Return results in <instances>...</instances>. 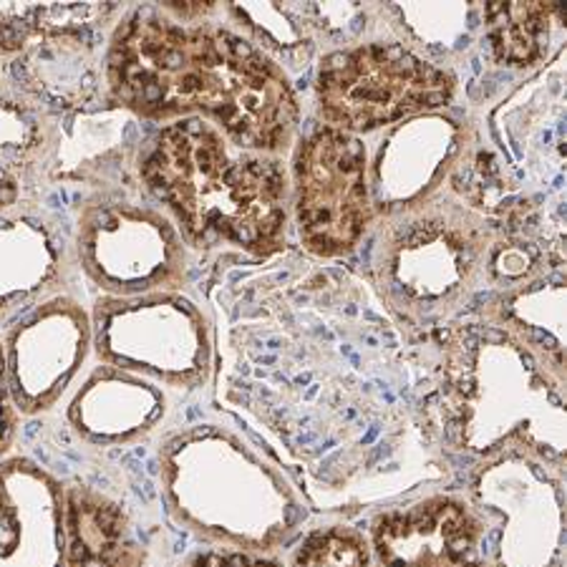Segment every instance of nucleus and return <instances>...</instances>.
I'll list each match as a JSON object with an SVG mask.
<instances>
[{
  "label": "nucleus",
  "mask_w": 567,
  "mask_h": 567,
  "mask_svg": "<svg viewBox=\"0 0 567 567\" xmlns=\"http://www.w3.org/2000/svg\"><path fill=\"white\" fill-rule=\"evenodd\" d=\"M114 3H0V56L43 106H81L104 84Z\"/></svg>",
  "instance_id": "nucleus-5"
},
{
  "label": "nucleus",
  "mask_w": 567,
  "mask_h": 567,
  "mask_svg": "<svg viewBox=\"0 0 567 567\" xmlns=\"http://www.w3.org/2000/svg\"><path fill=\"white\" fill-rule=\"evenodd\" d=\"M140 177L197 250L272 255L286 245L290 182L272 154L245 152L203 118H177L142 150Z\"/></svg>",
  "instance_id": "nucleus-2"
},
{
  "label": "nucleus",
  "mask_w": 567,
  "mask_h": 567,
  "mask_svg": "<svg viewBox=\"0 0 567 567\" xmlns=\"http://www.w3.org/2000/svg\"><path fill=\"white\" fill-rule=\"evenodd\" d=\"M446 414L462 450L492 454L509 444L563 460L560 383L517 338L464 328L446 346Z\"/></svg>",
  "instance_id": "nucleus-3"
},
{
  "label": "nucleus",
  "mask_w": 567,
  "mask_h": 567,
  "mask_svg": "<svg viewBox=\"0 0 567 567\" xmlns=\"http://www.w3.org/2000/svg\"><path fill=\"white\" fill-rule=\"evenodd\" d=\"M3 359L21 414L53 409L84 369L94 349V326L79 300L53 296L8 326Z\"/></svg>",
  "instance_id": "nucleus-10"
},
{
  "label": "nucleus",
  "mask_w": 567,
  "mask_h": 567,
  "mask_svg": "<svg viewBox=\"0 0 567 567\" xmlns=\"http://www.w3.org/2000/svg\"><path fill=\"white\" fill-rule=\"evenodd\" d=\"M91 326L99 363L154 381L157 386L197 389L213 371L207 318L177 290L99 298Z\"/></svg>",
  "instance_id": "nucleus-6"
},
{
  "label": "nucleus",
  "mask_w": 567,
  "mask_h": 567,
  "mask_svg": "<svg viewBox=\"0 0 567 567\" xmlns=\"http://www.w3.org/2000/svg\"><path fill=\"white\" fill-rule=\"evenodd\" d=\"M484 525L456 497H429L373 519V567H495L484 557Z\"/></svg>",
  "instance_id": "nucleus-11"
},
{
  "label": "nucleus",
  "mask_w": 567,
  "mask_h": 567,
  "mask_svg": "<svg viewBox=\"0 0 567 567\" xmlns=\"http://www.w3.org/2000/svg\"><path fill=\"white\" fill-rule=\"evenodd\" d=\"M555 6L545 3H489L484 6L489 43L497 61L509 66H525L543 51L550 31Z\"/></svg>",
  "instance_id": "nucleus-19"
},
{
  "label": "nucleus",
  "mask_w": 567,
  "mask_h": 567,
  "mask_svg": "<svg viewBox=\"0 0 567 567\" xmlns=\"http://www.w3.org/2000/svg\"><path fill=\"white\" fill-rule=\"evenodd\" d=\"M474 245L436 233L434 245H401L393 260V288L411 310L434 313L460 296L474 268Z\"/></svg>",
  "instance_id": "nucleus-17"
},
{
  "label": "nucleus",
  "mask_w": 567,
  "mask_h": 567,
  "mask_svg": "<svg viewBox=\"0 0 567 567\" xmlns=\"http://www.w3.org/2000/svg\"><path fill=\"white\" fill-rule=\"evenodd\" d=\"M159 474L172 515L223 550H276L298 519L282 474L223 429L172 436L159 452Z\"/></svg>",
  "instance_id": "nucleus-4"
},
{
  "label": "nucleus",
  "mask_w": 567,
  "mask_h": 567,
  "mask_svg": "<svg viewBox=\"0 0 567 567\" xmlns=\"http://www.w3.org/2000/svg\"><path fill=\"white\" fill-rule=\"evenodd\" d=\"M288 567H373L371 543L353 527H320L303 537Z\"/></svg>",
  "instance_id": "nucleus-20"
},
{
  "label": "nucleus",
  "mask_w": 567,
  "mask_h": 567,
  "mask_svg": "<svg viewBox=\"0 0 567 567\" xmlns=\"http://www.w3.org/2000/svg\"><path fill=\"white\" fill-rule=\"evenodd\" d=\"M51 142L53 124L45 106L16 84H0V169L18 177L45 157Z\"/></svg>",
  "instance_id": "nucleus-18"
},
{
  "label": "nucleus",
  "mask_w": 567,
  "mask_h": 567,
  "mask_svg": "<svg viewBox=\"0 0 567 567\" xmlns=\"http://www.w3.org/2000/svg\"><path fill=\"white\" fill-rule=\"evenodd\" d=\"M61 270L63 245L43 219L0 215V323L49 300Z\"/></svg>",
  "instance_id": "nucleus-15"
},
{
  "label": "nucleus",
  "mask_w": 567,
  "mask_h": 567,
  "mask_svg": "<svg viewBox=\"0 0 567 567\" xmlns=\"http://www.w3.org/2000/svg\"><path fill=\"white\" fill-rule=\"evenodd\" d=\"M182 567H280L276 557L255 555V553H240V550H205L192 555Z\"/></svg>",
  "instance_id": "nucleus-21"
},
{
  "label": "nucleus",
  "mask_w": 567,
  "mask_h": 567,
  "mask_svg": "<svg viewBox=\"0 0 567 567\" xmlns=\"http://www.w3.org/2000/svg\"><path fill=\"white\" fill-rule=\"evenodd\" d=\"M109 104L150 122L203 118L245 152L288 150L298 99L282 69L245 35L136 8L109 39Z\"/></svg>",
  "instance_id": "nucleus-1"
},
{
  "label": "nucleus",
  "mask_w": 567,
  "mask_h": 567,
  "mask_svg": "<svg viewBox=\"0 0 567 567\" xmlns=\"http://www.w3.org/2000/svg\"><path fill=\"white\" fill-rule=\"evenodd\" d=\"M292 177L306 250L320 258L351 252L371 219L365 146L349 132L323 126L300 144Z\"/></svg>",
  "instance_id": "nucleus-9"
},
{
  "label": "nucleus",
  "mask_w": 567,
  "mask_h": 567,
  "mask_svg": "<svg viewBox=\"0 0 567 567\" xmlns=\"http://www.w3.org/2000/svg\"><path fill=\"white\" fill-rule=\"evenodd\" d=\"M167 396L154 381L99 363L69 401V422L91 444H132L157 429Z\"/></svg>",
  "instance_id": "nucleus-13"
},
{
  "label": "nucleus",
  "mask_w": 567,
  "mask_h": 567,
  "mask_svg": "<svg viewBox=\"0 0 567 567\" xmlns=\"http://www.w3.org/2000/svg\"><path fill=\"white\" fill-rule=\"evenodd\" d=\"M18 197H21V182L11 172L0 169V215L8 213L18 203Z\"/></svg>",
  "instance_id": "nucleus-23"
},
{
  "label": "nucleus",
  "mask_w": 567,
  "mask_h": 567,
  "mask_svg": "<svg viewBox=\"0 0 567 567\" xmlns=\"http://www.w3.org/2000/svg\"><path fill=\"white\" fill-rule=\"evenodd\" d=\"M18 422H21V411L16 406L11 383H8L3 343H0V456L11 452L18 436Z\"/></svg>",
  "instance_id": "nucleus-22"
},
{
  "label": "nucleus",
  "mask_w": 567,
  "mask_h": 567,
  "mask_svg": "<svg viewBox=\"0 0 567 567\" xmlns=\"http://www.w3.org/2000/svg\"><path fill=\"white\" fill-rule=\"evenodd\" d=\"M76 250L86 276L112 298L169 292L185 280V240L154 207L89 205L79 217Z\"/></svg>",
  "instance_id": "nucleus-8"
},
{
  "label": "nucleus",
  "mask_w": 567,
  "mask_h": 567,
  "mask_svg": "<svg viewBox=\"0 0 567 567\" xmlns=\"http://www.w3.org/2000/svg\"><path fill=\"white\" fill-rule=\"evenodd\" d=\"M507 492L519 509L512 507L495 484H489L487 492L482 489V502L507 515L495 567H563L565 512L560 484L547 480L537 462L525 460V487H507Z\"/></svg>",
  "instance_id": "nucleus-14"
},
{
  "label": "nucleus",
  "mask_w": 567,
  "mask_h": 567,
  "mask_svg": "<svg viewBox=\"0 0 567 567\" xmlns=\"http://www.w3.org/2000/svg\"><path fill=\"white\" fill-rule=\"evenodd\" d=\"M66 567H142L146 550L122 505L73 484L63 489Z\"/></svg>",
  "instance_id": "nucleus-16"
},
{
  "label": "nucleus",
  "mask_w": 567,
  "mask_h": 567,
  "mask_svg": "<svg viewBox=\"0 0 567 567\" xmlns=\"http://www.w3.org/2000/svg\"><path fill=\"white\" fill-rule=\"evenodd\" d=\"M0 567H66L63 487L29 460L0 464Z\"/></svg>",
  "instance_id": "nucleus-12"
},
{
  "label": "nucleus",
  "mask_w": 567,
  "mask_h": 567,
  "mask_svg": "<svg viewBox=\"0 0 567 567\" xmlns=\"http://www.w3.org/2000/svg\"><path fill=\"white\" fill-rule=\"evenodd\" d=\"M316 91L326 122L353 134L444 106L454 79L404 45L369 43L326 56Z\"/></svg>",
  "instance_id": "nucleus-7"
}]
</instances>
